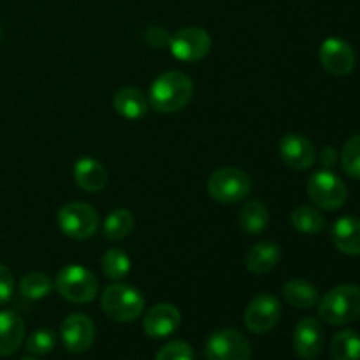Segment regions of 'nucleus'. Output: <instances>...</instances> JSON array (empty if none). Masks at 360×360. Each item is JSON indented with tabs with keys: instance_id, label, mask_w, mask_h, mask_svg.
Instances as JSON below:
<instances>
[{
	"instance_id": "obj_30",
	"label": "nucleus",
	"mask_w": 360,
	"mask_h": 360,
	"mask_svg": "<svg viewBox=\"0 0 360 360\" xmlns=\"http://www.w3.org/2000/svg\"><path fill=\"white\" fill-rule=\"evenodd\" d=\"M155 360H195L193 350L186 341L176 340L160 348Z\"/></svg>"
},
{
	"instance_id": "obj_7",
	"label": "nucleus",
	"mask_w": 360,
	"mask_h": 360,
	"mask_svg": "<svg viewBox=\"0 0 360 360\" xmlns=\"http://www.w3.org/2000/svg\"><path fill=\"white\" fill-rule=\"evenodd\" d=\"M308 195L316 207L336 211L347 202V185L330 171H319L308 179Z\"/></svg>"
},
{
	"instance_id": "obj_16",
	"label": "nucleus",
	"mask_w": 360,
	"mask_h": 360,
	"mask_svg": "<svg viewBox=\"0 0 360 360\" xmlns=\"http://www.w3.org/2000/svg\"><path fill=\"white\" fill-rule=\"evenodd\" d=\"M25 340V322L16 311H0V357L16 354Z\"/></svg>"
},
{
	"instance_id": "obj_10",
	"label": "nucleus",
	"mask_w": 360,
	"mask_h": 360,
	"mask_svg": "<svg viewBox=\"0 0 360 360\" xmlns=\"http://www.w3.org/2000/svg\"><path fill=\"white\" fill-rule=\"evenodd\" d=\"M281 316V304L274 295L260 294L250 301L245 311V326L253 334H266L274 329Z\"/></svg>"
},
{
	"instance_id": "obj_26",
	"label": "nucleus",
	"mask_w": 360,
	"mask_h": 360,
	"mask_svg": "<svg viewBox=\"0 0 360 360\" xmlns=\"http://www.w3.org/2000/svg\"><path fill=\"white\" fill-rule=\"evenodd\" d=\"M53 287H55V283H53L51 278L44 273H28L27 276L21 278L20 281L21 295L30 299V301L44 299L46 295L51 294Z\"/></svg>"
},
{
	"instance_id": "obj_1",
	"label": "nucleus",
	"mask_w": 360,
	"mask_h": 360,
	"mask_svg": "<svg viewBox=\"0 0 360 360\" xmlns=\"http://www.w3.org/2000/svg\"><path fill=\"white\" fill-rule=\"evenodd\" d=\"M193 95V83L185 72L169 70L160 74L148 90V102L157 112H178L188 105Z\"/></svg>"
},
{
	"instance_id": "obj_20",
	"label": "nucleus",
	"mask_w": 360,
	"mask_h": 360,
	"mask_svg": "<svg viewBox=\"0 0 360 360\" xmlns=\"http://www.w3.org/2000/svg\"><path fill=\"white\" fill-rule=\"evenodd\" d=\"M112 104H115L116 112L127 120L144 118L148 109H150V102H148L146 95L132 86L122 88V90L116 91Z\"/></svg>"
},
{
	"instance_id": "obj_6",
	"label": "nucleus",
	"mask_w": 360,
	"mask_h": 360,
	"mask_svg": "<svg viewBox=\"0 0 360 360\" xmlns=\"http://www.w3.org/2000/svg\"><path fill=\"white\" fill-rule=\"evenodd\" d=\"M58 227L67 238L77 239H90L97 232L101 218L95 207H91L86 202H70L65 204L58 211Z\"/></svg>"
},
{
	"instance_id": "obj_17",
	"label": "nucleus",
	"mask_w": 360,
	"mask_h": 360,
	"mask_svg": "<svg viewBox=\"0 0 360 360\" xmlns=\"http://www.w3.org/2000/svg\"><path fill=\"white\" fill-rule=\"evenodd\" d=\"M74 179L81 190L88 193L101 192L108 185V171L98 160L91 157H83L74 165Z\"/></svg>"
},
{
	"instance_id": "obj_8",
	"label": "nucleus",
	"mask_w": 360,
	"mask_h": 360,
	"mask_svg": "<svg viewBox=\"0 0 360 360\" xmlns=\"http://www.w3.org/2000/svg\"><path fill=\"white\" fill-rule=\"evenodd\" d=\"M207 360H250L252 345L234 329L214 330L206 341Z\"/></svg>"
},
{
	"instance_id": "obj_3",
	"label": "nucleus",
	"mask_w": 360,
	"mask_h": 360,
	"mask_svg": "<svg viewBox=\"0 0 360 360\" xmlns=\"http://www.w3.org/2000/svg\"><path fill=\"white\" fill-rule=\"evenodd\" d=\"M102 311L115 322H134L144 311V297L137 288L127 283H112L102 292Z\"/></svg>"
},
{
	"instance_id": "obj_29",
	"label": "nucleus",
	"mask_w": 360,
	"mask_h": 360,
	"mask_svg": "<svg viewBox=\"0 0 360 360\" xmlns=\"http://www.w3.org/2000/svg\"><path fill=\"white\" fill-rule=\"evenodd\" d=\"M56 347V336L49 329H39L28 336L25 348L32 355H48Z\"/></svg>"
},
{
	"instance_id": "obj_24",
	"label": "nucleus",
	"mask_w": 360,
	"mask_h": 360,
	"mask_svg": "<svg viewBox=\"0 0 360 360\" xmlns=\"http://www.w3.org/2000/svg\"><path fill=\"white\" fill-rule=\"evenodd\" d=\"M333 360H360V334L347 329L338 333L330 341Z\"/></svg>"
},
{
	"instance_id": "obj_28",
	"label": "nucleus",
	"mask_w": 360,
	"mask_h": 360,
	"mask_svg": "<svg viewBox=\"0 0 360 360\" xmlns=\"http://www.w3.org/2000/svg\"><path fill=\"white\" fill-rule=\"evenodd\" d=\"M341 167L350 178L360 179V136H354L343 146Z\"/></svg>"
},
{
	"instance_id": "obj_19",
	"label": "nucleus",
	"mask_w": 360,
	"mask_h": 360,
	"mask_svg": "<svg viewBox=\"0 0 360 360\" xmlns=\"http://www.w3.org/2000/svg\"><path fill=\"white\" fill-rule=\"evenodd\" d=\"M281 259L280 245L273 241H260L246 255V269L253 274H267L278 266Z\"/></svg>"
},
{
	"instance_id": "obj_32",
	"label": "nucleus",
	"mask_w": 360,
	"mask_h": 360,
	"mask_svg": "<svg viewBox=\"0 0 360 360\" xmlns=\"http://www.w3.org/2000/svg\"><path fill=\"white\" fill-rule=\"evenodd\" d=\"M146 41L150 44L157 46V48H164V46H169V41H171V35L167 34V30L160 27H151L150 30L146 32Z\"/></svg>"
},
{
	"instance_id": "obj_21",
	"label": "nucleus",
	"mask_w": 360,
	"mask_h": 360,
	"mask_svg": "<svg viewBox=\"0 0 360 360\" xmlns=\"http://www.w3.org/2000/svg\"><path fill=\"white\" fill-rule=\"evenodd\" d=\"M238 224L239 229L250 236H257L266 231L269 225V211H267L266 204L260 202L259 199L248 200L239 211Z\"/></svg>"
},
{
	"instance_id": "obj_4",
	"label": "nucleus",
	"mask_w": 360,
	"mask_h": 360,
	"mask_svg": "<svg viewBox=\"0 0 360 360\" xmlns=\"http://www.w3.org/2000/svg\"><path fill=\"white\" fill-rule=\"evenodd\" d=\"M252 192V179L239 167H220L207 179V193L220 204H236Z\"/></svg>"
},
{
	"instance_id": "obj_22",
	"label": "nucleus",
	"mask_w": 360,
	"mask_h": 360,
	"mask_svg": "<svg viewBox=\"0 0 360 360\" xmlns=\"http://www.w3.org/2000/svg\"><path fill=\"white\" fill-rule=\"evenodd\" d=\"M283 297L288 304L297 309H309L319 304L320 301L319 290H316L315 285L306 280H299V278L287 281L283 285Z\"/></svg>"
},
{
	"instance_id": "obj_23",
	"label": "nucleus",
	"mask_w": 360,
	"mask_h": 360,
	"mask_svg": "<svg viewBox=\"0 0 360 360\" xmlns=\"http://www.w3.org/2000/svg\"><path fill=\"white\" fill-rule=\"evenodd\" d=\"M132 229L134 214L129 210H123V207L111 211L105 217L104 225H102V232H104L105 239H109V241H122L132 232Z\"/></svg>"
},
{
	"instance_id": "obj_9",
	"label": "nucleus",
	"mask_w": 360,
	"mask_h": 360,
	"mask_svg": "<svg viewBox=\"0 0 360 360\" xmlns=\"http://www.w3.org/2000/svg\"><path fill=\"white\" fill-rule=\"evenodd\" d=\"M169 49L181 62H199L211 51V35L200 27H185L171 35Z\"/></svg>"
},
{
	"instance_id": "obj_18",
	"label": "nucleus",
	"mask_w": 360,
	"mask_h": 360,
	"mask_svg": "<svg viewBox=\"0 0 360 360\" xmlns=\"http://www.w3.org/2000/svg\"><path fill=\"white\" fill-rule=\"evenodd\" d=\"M334 246L345 255H360V220L355 217H343L336 220L330 231Z\"/></svg>"
},
{
	"instance_id": "obj_34",
	"label": "nucleus",
	"mask_w": 360,
	"mask_h": 360,
	"mask_svg": "<svg viewBox=\"0 0 360 360\" xmlns=\"http://www.w3.org/2000/svg\"><path fill=\"white\" fill-rule=\"evenodd\" d=\"M21 360H39V359H35V357H25V359H21Z\"/></svg>"
},
{
	"instance_id": "obj_33",
	"label": "nucleus",
	"mask_w": 360,
	"mask_h": 360,
	"mask_svg": "<svg viewBox=\"0 0 360 360\" xmlns=\"http://www.w3.org/2000/svg\"><path fill=\"white\" fill-rule=\"evenodd\" d=\"M320 160H322V164L326 165V167H333V165L336 164V160H338L336 148H333V146L323 148L322 153H320Z\"/></svg>"
},
{
	"instance_id": "obj_11",
	"label": "nucleus",
	"mask_w": 360,
	"mask_h": 360,
	"mask_svg": "<svg viewBox=\"0 0 360 360\" xmlns=\"http://www.w3.org/2000/svg\"><path fill=\"white\" fill-rule=\"evenodd\" d=\"M62 343L70 354H83L90 350L95 341V326L90 316L83 313H72L60 327Z\"/></svg>"
},
{
	"instance_id": "obj_31",
	"label": "nucleus",
	"mask_w": 360,
	"mask_h": 360,
	"mask_svg": "<svg viewBox=\"0 0 360 360\" xmlns=\"http://www.w3.org/2000/svg\"><path fill=\"white\" fill-rule=\"evenodd\" d=\"M14 294V276L4 264H0V306L7 304Z\"/></svg>"
},
{
	"instance_id": "obj_13",
	"label": "nucleus",
	"mask_w": 360,
	"mask_h": 360,
	"mask_svg": "<svg viewBox=\"0 0 360 360\" xmlns=\"http://www.w3.org/2000/svg\"><path fill=\"white\" fill-rule=\"evenodd\" d=\"M278 150H280L281 160L295 171H306L313 167L316 160L315 146L308 137L301 134H287L281 137Z\"/></svg>"
},
{
	"instance_id": "obj_35",
	"label": "nucleus",
	"mask_w": 360,
	"mask_h": 360,
	"mask_svg": "<svg viewBox=\"0 0 360 360\" xmlns=\"http://www.w3.org/2000/svg\"><path fill=\"white\" fill-rule=\"evenodd\" d=\"M0 37H2V27H0Z\"/></svg>"
},
{
	"instance_id": "obj_5",
	"label": "nucleus",
	"mask_w": 360,
	"mask_h": 360,
	"mask_svg": "<svg viewBox=\"0 0 360 360\" xmlns=\"http://www.w3.org/2000/svg\"><path fill=\"white\" fill-rule=\"evenodd\" d=\"M55 288L63 299L74 304L94 301L98 292V281L90 269L83 266H67L58 273Z\"/></svg>"
},
{
	"instance_id": "obj_27",
	"label": "nucleus",
	"mask_w": 360,
	"mask_h": 360,
	"mask_svg": "<svg viewBox=\"0 0 360 360\" xmlns=\"http://www.w3.org/2000/svg\"><path fill=\"white\" fill-rule=\"evenodd\" d=\"M102 271L105 278L112 281H122L130 273V259L123 250L111 248L102 257Z\"/></svg>"
},
{
	"instance_id": "obj_25",
	"label": "nucleus",
	"mask_w": 360,
	"mask_h": 360,
	"mask_svg": "<svg viewBox=\"0 0 360 360\" xmlns=\"http://www.w3.org/2000/svg\"><path fill=\"white\" fill-rule=\"evenodd\" d=\"M290 221L302 234H316L326 227V218L316 207L299 206L292 211Z\"/></svg>"
},
{
	"instance_id": "obj_2",
	"label": "nucleus",
	"mask_w": 360,
	"mask_h": 360,
	"mask_svg": "<svg viewBox=\"0 0 360 360\" xmlns=\"http://www.w3.org/2000/svg\"><path fill=\"white\" fill-rule=\"evenodd\" d=\"M319 304V315L329 326H347L360 316V288L357 285H340L327 292Z\"/></svg>"
},
{
	"instance_id": "obj_14",
	"label": "nucleus",
	"mask_w": 360,
	"mask_h": 360,
	"mask_svg": "<svg viewBox=\"0 0 360 360\" xmlns=\"http://www.w3.org/2000/svg\"><path fill=\"white\" fill-rule=\"evenodd\" d=\"M179 323H181V313L174 304H162L153 306L148 309L143 320V329L153 340H164V338L171 336L178 330Z\"/></svg>"
},
{
	"instance_id": "obj_15",
	"label": "nucleus",
	"mask_w": 360,
	"mask_h": 360,
	"mask_svg": "<svg viewBox=\"0 0 360 360\" xmlns=\"http://www.w3.org/2000/svg\"><path fill=\"white\" fill-rule=\"evenodd\" d=\"M295 354L302 360H315L323 348V329L320 322L306 316L297 323L294 330Z\"/></svg>"
},
{
	"instance_id": "obj_12",
	"label": "nucleus",
	"mask_w": 360,
	"mask_h": 360,
	"mask_svg": "<svg viewBox=\"0 0 360 360\" xmlns=\"http://www.w3.org/2000/svg\"><path fill=\"white\" fill-rule=\"evenodd\" d=\"M320 62L323 69L333 76H348L355 69V51L347 41L340 37H329L320 46Z\"/></svg>"
}]
</instances>
